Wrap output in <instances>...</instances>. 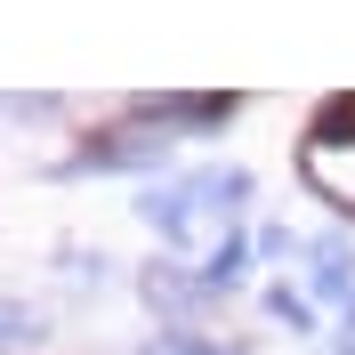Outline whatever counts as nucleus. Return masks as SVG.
<instances>
[{
  "mask_svg": "<svg viewBox=\"0 0 355 355\" xmlns=\"http://www.w3.org/2000/svg\"><path fill=\"white\" fill-rule=\"evenodd\" d=\"M315 146H331V154L347 146V154H355V105H339L331 130H315ZM315 178H323V186H339V194H347V210H355V170H315Z\"/></svg>",
  "mask_w": 355,
  "mask_h": 355,
  "instance_id": "nucleus-1",
  "label": "nucleus"
}]
</instances>
